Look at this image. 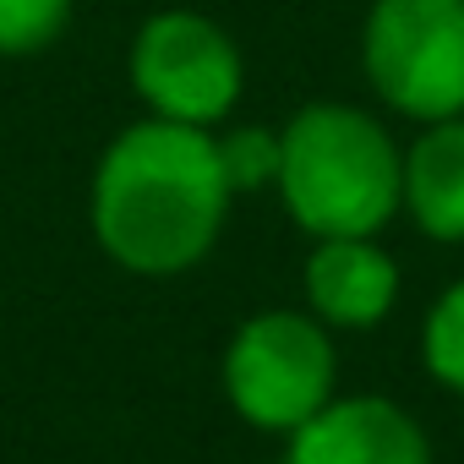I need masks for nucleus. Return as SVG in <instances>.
<instances>
[{"mask_svg": "<svg viewBox=\"0 0 464 464\" xmlns=\"http://www.w3.org/2000/svg\"><path fill=\"white\" fill-rule=\"evenodd\" d=\"M218 142L202 126L137 121L93 175V236L131 274H180L202 263L229 213Z\"/></svg>", "mask_w": 464, "mask_h": 464, "instance_id": "1", "label": "nucleus"}, {"mask_svg": "<svg viewBox=\"0 0 464 464\" xmlns=\"http://www.w3.org/2000/svg\"><path fill=\"white\" fill-rule=\"evenodd\" d=\"M285 208L317 241L377 236L404 202V153L393 137L350 104H306L279 131Z\"/></svg>", "mask_w": 464, "mask_h": 464, "instance_id": "2", "label": "nucleus"}, {"mask_svg": "<svg viewBox=\"0 0 464 464\" xmlns=\"http://www.w3.org/2000/svg\"><path fill=\"white\" fill-rule=\"evenodd\" d=\"M366 77L410 121L464 115V0H377L366 17Z\"/></svg>", "mask_w": 464, "mask_h": 464, "instance_id": "3", "label": "nucleus"}, {"mask_svg": "<svg viewBox=\"0 0 464 464\" xmlns=\"http://www.w3.org/2000/svg\"><path fill=\"white\" fill-rule=\"evenodd\" d=\"M224 388L252 426L295 431L334 393V344L301 312H263L229 339Z\"/></svg>", "mask_w": 464, "mask_h": 464, "instance_id": "4", "label": "nucleus"}, {"mask_svg": "<svg viewBox=\"0 0 464 464\" xmlns=\"http://www.w3.org/2000/svg\"><path fill=\"white\" fill-rule=\"evenodd\" d=\"M131 88L159 121L208 131L241 99V50L202 12H159L131 39Z\"/></svg>", "mask_w": 464, "mask_h": 464, "instance_id": "5", "label": "nucleus"}, {"mask_svg": "<svg viewBox=\"0 0 464 464\" xmlns=\"http://www.w3.org/2000/svg\"><path fill=\"white\" fill-rule=\"evenodd\" d=\"M290 464H431V448L388 399H328L295 426Z\"/></svg>", "mask_w": 464, "mask_h": 464, "instance_id": "6", "label": "nucleus"}, {"mask_svg": "<svg viewBox=\"0 0 464 464\" xmlns=\"http://www.w3.org/2000/svg\"><path fill=\"white\" fill-rule=\"evenodd\" d=\"M306 295L328 323L372 328L399 295V268L382 246H372V236H334L306 263Z\"/></svg>", "mask_w": 464, "mask_h": 464, "instance_id": "7", "label": "nucleus"}, {"mask_svg": "<svg viewBox=\"0 0 464 464\" xmlns=\"http://www.w3.org/2000/svg\"><path fill=\"white\" fill-rule=\"evenodd\" d=\"M404 208L431 241H464V115L431 121L404 153Z\"/></svg>", "mask_w": 464, "mask_h": 464, "instance_id": "8", "label": "nucleus"}, {"mask_svg": "<svg viewBox=\"0 0 464 464\" xmlns=\"http://www.w3.org/2000/svg\"><path fill=\"white\" fill-rule=\"evenodd\" d=\"M72 23V0H0V55H34Z\"/></svg>", "mask_w": 464, "mask_h": 464, "instance_id": "9", "label": "nucleus"}, {"mask_svg": "<svg viewBox=\"0 0 464 464\" xmlns=\"http://www.w3.org/2000/svg\"><path fill=\"white\" fill-rule=\"evenodd\" d=\"M426 366H431L437 382L464 393V279L426 317Z\"/></svg>", "mask_w": 464, "mask_h": 464, "instance_id": "10", "label": "nucleus"}, {"mask_svg": "<svg viewBox=\"0 0 464 464\" xmlns=\"http://www.w3.org/2000/svg\"><path fill=\"white\" fill-rule=\"evenodd\" d=\"M218 164H224L229 191H257L263 180H279V131L241 126L218 137Z\"/></svg>", "mask_w": 464, "mask_h": 464, "instance_id": "11", "label": "nucleus"}]
</instances>
